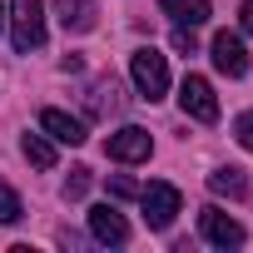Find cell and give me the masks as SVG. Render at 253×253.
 <instances>
[{
  "mask_svg": "<svg viewBox=\"0 0 253 253\" xmlns=\"http://www.w3.org/2000/svg\"><path fill=\"white\" fill-rule=\"evenodd\" d=\"M209 189H213V194H223V199H243V194H248V174H243V169H233V164H223V169H213V174H209Z\"/></svg>",
  "mask_w": 253,
  "mask_h": 253,
  "instance_id": "7c38bea8",
  "label": "cell"
},
{
  "mask_svg": "<svg viewBox=\"0 0 253 253\" xmlns=\"http://www.w3.org/2000/svg\"><path fill=\"white\" fill-rule=\"evenodd\" d=\"M0 30H5V0H0Z\"/></svg>",
  "mask_w": 253,
  "mask_h": 253,
  "instance_id": "ffe728a7",
  "label": "cell"
},
{
  "mask_svg": "<svg viewBox=\"0 0 253 253\" xmlns=\"http://www.w3.org/2000/svg\"><path fill=\"white\" fill-rule=\"evenodd\" d=\"M20 149H25V159H30L35 169H55V144H50L45 134H25Z\"/></svg>",
  "mask_w": 253,
  "mask_h": 253,
  "instance_id": "4fadbf2b",
  "label": "cell"
},
{
  "mask_svg": "<svg viewBox=\"0 0 253 253\" xmlns=\"http://www.w3.org/2000/svg\"><path fill=\"white\" fill-rule=\"evenodd\" d=\"M10 40L20 55L45 45V5L40 0H10Z\"/></svg>",
  "mask_w": 253,
  "mask_h": 253,
  "instance_id": "7a4b0ae2",
  "label": "cell"
},
{
  "mask_svg": "<svg viewBox=\"0 0 253 253\" xmlns=\"http://www.w3.org/2000/svg\"><path fill=\"white\" fill-rule=\"evenodd\" d=\"M60 25L65 30H75V35H84V30H94V0H60Z\"/></svg>",
  "mask_w": 253,
  "mask_h": 253,
  "instance_id": "8fae6325",
  "label": "cell"
},
{
  "mask_svg": "<svg viewBox=\"0 0 253 253\" xmlns=\"http://www.w3.org/2000/svg\"><path fill=\"white\" fill-rule=\"evenodd\" d=\"M233 134H238V144L253 154V109H243V114L233 119Z\"/></svg>",
  "mask_w": 253,
  "mask_h": 253,
  "instance_id": "e0dca14e",
  "label": "cell"
},
{
  "mask_svg": "<svg viewBox=\"0 0 253 253\" xmlns=\"http://www.w3.org/2000/svg\"><path fill=\"white\" fill-rule=\"evenodd\" d=\"M40 129H45L50 139H60V144H84V139H89V134H84V124L70 119L65 109H45V114H40Z\"/></svg>",
  "mask_w": 253,
  "mask_h": 253,
  "instance_id": "9c48e42d",
  "label": "cell"
},
{
  "mask_svg": "<svg viewBox=\"0 0 253 253\" xmlns=\"http://www.w3.org/2000/svg\"><path fill=\"white\" fill-rule=\"evenodd\" d=\"M199 233H204L213 248H243V238H248V233H243V223H238V218H228V213H223V209H213V204L199 213Z\"/></svg>",
  "mask_w": 253,
  "mask_h": 253,
  "instance_id": "8992f818",
  "label": "cell"
},
{
  "mask_svg": "<svg viewBox=\"0 0 253 253\" xmlns=\"http://www.w3.org/2000/svg\"><path fill=\"white\" fill-rule=\"evenodd\" d=\"M25 218V209H20V194L0 179V223H20Z\"/></svg>",
  "mask_w": 253,
  "mask_h": 253,
  "instance_id": "9a60e30c",
  "label": "cell"
},
{
  "mask_svg": "<svg viewBox=\"0 0 253 253\" xmlns=\"http://www.w3.org/2000/svg\"><path fill=\"white\" fill-rule=\"evenodd\" d=\"M89 233H94V243H114V248L129 243V223H124V213L114 204H94L89 209Z\"/></svg>",
  "mask_w": 253,
  "mask_h": 253,
  "instance_id": "ba28073f",
  "label": "cell"
},
{
  "mask_svg": "<svg viewBox=\"0 0 253 253\" xmlns=\"http://www.w3.org/2000/svg\"><path fill=\"white\" fill-rule=\"evenodd\" d=\"M179 104H184V114L199 119V124H213V119H218V94H213V84H209L204 75H184Z\"/></svg>",
  "mask_w": 253,
  "mask_h": 253,
  "instance_id": "3957f363",
  "label": "cell"
},
{
  "mask_svg": "<svg viewBox=\"0 0 253 253\" xmlns=\"http://www.w3.org/2000/svg\"><path fill=\"white\" fill-rule=\"evenodd\" d=\"M238 15H243V30L253 35V0H243V10H238Z\"/></svg>",
  "mask_w": 253,
  "mask_h": 253,
  "instance_id": "d6986e66",
  "label": "cell"
},
{
  "mask_svg": "<svg viewBox=\"0 0 253 253\" xmlns=\"http://www.w3.org/2000/svg\"><path fill=\"white\" fill-rule=\"evenodd\" d=\"M149 149H154V139H149V129H139V124H124L119 134L104 139V154L114 164H139V159H149Z\"/></svg>",
  "mask_w": 253,
  "mask_h": 253,
  "instance_id": "277c9868",
  "label": "cell"
},
{
  "mask_svg": "<svg viewBox=\"0 0 253 253\" xmlns=\"http://www.w3.org/2000/svg\"><path fill=\"white\" fill-rule=\"evenodd\" d=\"M209 55H213V70H218V75H228V80L248 75V50H243V40H238V35L218 30V35H213V45H209Z\"/></svg>",
  "mask_w": 253,
  "mask_h": 253,
  "instance_id": "52a82bcc",
  "label": "cell"
},
{
  "mask_svg": "<svg viewBox=\"0 0 253 253\" xmlns=\"http://www.w3.org/2000/svg\"><path fill=\"white\" fill-rule=\"evenodd\" d=\"M109 194H114V199H139V184L124 179V174H114V179H109Z\"/></svg>",
  "mask_w": 253,
  "mask_h": 253,
  "instance_id": "ac0fdd59",
  "label": "cell"
},
{
  "mask_svg": "<svg viewBox=\"0 0 253 253\" xmlns=\"http://www.w3.org/2000/svg\"><path fill=\"white\" fill-rule=\"evenodd\" d=\"M84 194H89V169H70V179H65V199L80 204Z\"/></svg>",
  "mask_w": 253,
  "mask_h": 253,
  "instance_id": "2e32d148",
  "label": "cell"
},
{
  "mask_svg": "<svg viewBox=\"0 0 253 253\" xmlns=\"http://www.w3.org/2000/svg\"><path fill=\"white\" fill-rule=\"evenodd\" d=\"M129 75H134V89H139V99H164L169 94V60L159 55V50H134L129 55Z\"/></svg>",
  "mask_w": 253,
  "mask_h": 253,
  "instance_id": "6da1fadb",
  "label": "cell"
},
{
  "mask_svg": "<svg viewBox=\"0 0 253 253\" xmlns=\"http://www.w3.org/2000/svg\"><path fill=\"white\" fill-rule=\"evenodd\" d=\"M159 10L174 20V25H204L209 20V0H159Z\"/></svg>",
  "mask_w": 253,
  "mask_h": 253,
  "instance_id": "30bf717a",
  "label": "cell"
},
{
  "mask_svg": "<svg viewBox=\"0 0 253 253\" xmlns=\"http://www.w3.org/2000/svg\"><path fill=\"white\" fill-rule=\"evenodd\" d=\"M139 204H144L149 228H169L174 213H179V189L174 184H149V189H139Z\"/></svg>",
  "mask_w": 253,
  "mask_h": 253,
  "instance_id": "5b68a950",
  "label": "cell"
},
{
  "mask_svg": "<svg viewBox=\"0 0 253 253\" xmlns=\"http://www.w3.org/2000/svg\"><path fill=\"white\" fill-rule=\"evenodd\" d=\"M124 99H119V84L114 80H99V84H89V109H99V114H114Z\"/></svg>",
  "mask_w": 253,
  "mask_h": 253,
  "instance_id": "5bb4252c",
  "label": "cell"
}]
</instances>
